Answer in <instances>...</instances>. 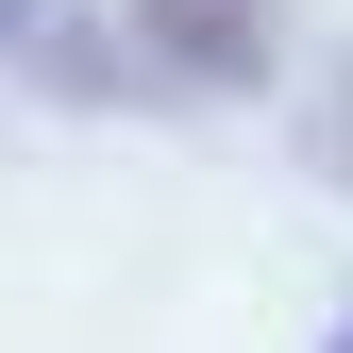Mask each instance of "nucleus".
Instances as JSON below:
<instances>
[{
  "instance_id": "obj_3",
  "label": "nucleus",
  "mask_w": 353,
  "mask_h": 353,
  "mask_svg": "<svg viewBox=\"0 0 353 353\" xmlns=\"http://www.w3.org/2000/svg\"><path fill=\"white\" fill-rule=\"evenodd\" d=\"M320 353H353V303H336V336H320Z\"/></svg>"
},
{
  "instance_id": "obj_2",
  "label": "nucleus",
  "mask_w": 353,
  "mask_h": 353,
  "mask_svg": "<svg viewBox=\"0 0 353 353\" xmlns=\"http://www.w3.org/2000/svg\"><path fill=\"white\" fill-rule=\"evenodd\" d=\"M320 101H336V118H320V168H336V185H353V68L320 84Z\"/></svg>"
},
{
  "instance_id": "obj_1",
  "label": "nucleus",
  "mask_w": 353,
  "mask_h": 353,
  "mask_svg": "<svg viewBox=\"0 0 353 353\" xmlns=\"http://www.w3.org/2000/svg\"><path fill=\"white\" fill-rule=\"evenodd\" d=\"M118 51L152 84H185V101H236L286 51V0H118Z\"/></svg>"
}]
</instances>
